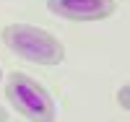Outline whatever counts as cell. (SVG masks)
Wrapping results in <instances>:
<instances>
[{
    "label": "cell",
    "mask_w": 130,
    "mask_h": 122,
    "mask_svg": "<svg viewBox=\"0 0 130 122\" xmlns=\"http://www.w3.org/2000/svg\"><path fill=\"white\" fill-rule=\"evenodd\" d=\"M3 44L24 57L29 62H37V65H60L65 60V47L62 42L50 34L47 29H39V26H29V24H8L0 34Z\"/></svg>",
    "instance_id": "6da1fadb"
},
{
    "label": "cell",
    "mask_w": 130,
    "mask_h": 122,
    "mask_svg": "<svg viewBox=\"0 0 130 122\" xmlns=\"http://www.w3.org/2000/svg\"><path fill=\"white\" fill-rule=\"evenodd\" d=\"M5 96L26 119L50 122L55 119V101L47 94V88L39 81H34L26 73H10L5 83Z\"/></svg>",
    "instance_id": "7a4b0ae2"
},
{
    "label": "cell",
    "mask_w": 130,
    "mask_h": 122,
    "mask_svg": "<svg viewBox=\"0 0 130 122\" xmlns=\"http://www.w3.org/2000/svg\"><path fill=\"white\" fill-rule=\"evenodd\" d=\"M47 10L68 21H102L115 13V0H47Z\"/></svg>",
    "instance_id": "3957f363"
},
{
    "label": "cell",
    "mask_w": 130,
    "mask_h": 122,
    "mask_svg": "<svg viewBox=\"0 0 130 122\" xmlns=\"http://www.w3.org/2000/svg\"><path fill=\"white\" fill-rule=\"evenodd\" d=\"M117 101H120L122 109H130V86H122L120 94H117Z\"/></svg>",
    "instance_id": "277c9868"
},
{
    "label": "cell",
    "mask_w": 130,
    "mask_h": 122,
    "mask_svg": "<svg viewBox=\"0 0 130 122\" xmlns=\"http://www.w3.org/2000/svg\"><path fill=\"white\" fill-rule=\"evenodd\" d=\"M0 122H8V112H5L3 107H0Z\"/></svg>",
    "instance_id": "5b68a950"
},
{
    "label": "cell",
    "mask_w": 130,
    "mask_h": 122,
    "mask_svg": "<svg viewBox=\"0 0 130 122\" xmlns=\"http://www.w3.org/2000/svg\"><path fill=\"white\" fill-rule=\"evenodd\" d=\"M0 78H3V70H0Z\"/></svg>",
    "instance_id": "8992f818"
}]
</instances>
